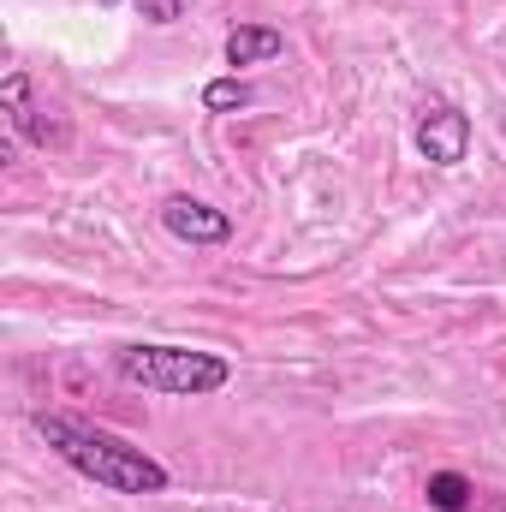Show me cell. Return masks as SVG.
<instances>
[{"mask_svg": "<svg viewBox=\"0 0 506 512\" xmlns=\"http://www.w3.org/2000/svg\"><path fill=\"white\" fill-rule=\"evenodd\" d=\"M137 6H143V18H149V24H173V18L185 12L179 0H137Z\"/></svg>", "mask_w": 506, "mask_h": 512, "instance_id": "obj_8", "label": "cell"}, {"mask_svg": "<svg viewBox=\"0 0 506 512\" xmlns=\"http://www.w3.org/2000/svg\"><path fill=\"white\" fill-rule=\"evenodd\" d=\"M417 155L435 161V167H459L471 155V120L453 102H429L423 120H417Z\"/></svg>", "mask_w": 506, "mask_h": 512, "instance_id": "obj_3", "label": "cell"}, {"mask_svg": "<svg viewBox=\"0 0 506 512\" xmlns=\"http://www.w3.org/2000/svg\"><path fill=\"white\" fill-rule=\"evenodd\" d=\"M256 96H251V84L233 72V78H215V84H203V108L209 114H239V108H251Z\"/></svg>", "mask_w": 506, "mask_h": 512, "instance_id": "obj_7", "label": "cell"}, {"mask_svg": "<svg viewBox=\"0 0 506 512\" xmlns=\"http://www.w3.org/2000/svg\"><path fill=\"white\" fill-rule=\"evenodd\" d=\"M161 227L185 245H227L233 239V215L227 209H209L197 197H167L161 203Z\"/></svg>", "mask_w": 506, "mask_h": 512, "instance_id": "obj_4", "label": "cell"}, {"mask_svg": "<svg viewBox=\"0 0 506 512\" xmlns=\"http://www.w3.org/2000/svg\"><path fill=\"white\" fill-rule=\"evenodd\" d=\"M36 435H42L78 477H90L96 489H114V495H161V489L173 483L161 459H149L143 447H131V441L96 429V423L42 411V417H36Z\"/></svg>", "mask_w": 506, "mask_h": 512, "instance_id": "obj_1", "label": "cell"}, {"mask_svg": "<svg viewBox=\"0 0 506 512\" xmlns=\"http://www.w3.org/2000/svg\"><path fill=\"white\" fill-rule=\"evenodd\" d=\"M102 6H120V0H102Z\"/></svg>", "mask_w": 506, "mask_h": 512, "instance_id": "obj_9", "label": "cell"}, {"mask_svg": "<svg viewBox=\"0 0 506 512\" xmlns=\"http://www.w3.org/2000/svg\"><path fill=\"white\" fill-rule=\"evenodd\" d=\"M114 376L143 393H167V399H203L233 382V364L221 352H197V346H120L114 352Z\"/></svg>", "mask_w": 506, "mask_h": 512, "instance_id": "obj_2", "label": "cell"}, {"mask_svg": "<svg viewBox=\"0 0 506 512\" xmlns=\"http://www.w3.org/2000/svg\"><path fill=\"white\" fill-rule=\"evenodd\" d=\"M423 495H429V507H435V512H465L477 489H471V477H459V471H435Z\"/></svg>", "mask_w": 506, "mask_h": 512, "instance_id": "obj_6", "label": "cell"}, {"mask_svg": "<svg viewBox=\"0 0 506 512\" xmlns=\"http://www.w3.org/2000/svg\"><path fill=\"white\" fill-rule=\"evenodd\" d=\"M280 48H286V36H280L274 24H239V30L227 36V66L239 72V66H262V60H280Z\"/></svg>", "mask_w": 506, "mask_h": 512, "instance_id": "obj_5", "label": "cell"}]
</instances>
